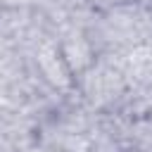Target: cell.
Returning a JSON list of instances; mask_svg holds the SVG:
<instances>
[{
	"label": "cell",
	"instance_id": "6da1fadb",
	"mask_svg": "<svg viewBox=\"0 0 152 152\" xmlns=\"http://www.w3.org/2000/svg\"><path fill=\"white\" fill-rule=\"evenodd\" d=\"M121 152H140V150H121Z\"/></svg>",
	"mask_w": 152,
	"mask_h": 152
}]
</instances>
